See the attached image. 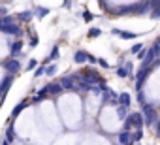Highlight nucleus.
I'll return each mask as SVG.
<instances>
[{"instance_id": "1", "label": "nucleus", "mask_w": 160, "mask_h": 145, "mask_svg": "<svg viewBox=\"0 0 160 145\" xmlns=\"http://www.w3.org/2000/svg\"><path fill=\"white\" fill-rule=\"evenodd\" d=\"M141 113H143V124H147V126L154 124V122H156V119H158L154 106H151V104H147V102H145V104H141Z\"/></svg>"}, {"instance_id": "2", "label": "nucleus", "mask_w": 160, "mask_h": 145, "mask_svg": "<svg viewBox=\"0 0 160 145\" xmlns=\"http://www.w3.org/2000/svg\"><path fill=\"white\" fill-rule=\"evenodd\" d=\"M77 79H79V76H64V78H60V85H62V89L64 91H68V92H73V91H77Z\"/></svg>"}, {"instance_id": "3", "label": "nucleus", "mask_w": 160, "mask_h": 145, "mask_svg": "<svg viewBox=\"0 0 160 145\" xmlns=\"http://www.w3.org/2000/svg\"><path fill=\"white\" fill-rule=\"evenodd\" d=\"M136 10H138V4H130V6H119V8H113L111 13L117 15V17H124V15H136Z\"/></svg>"}, {"instance_id": "4", "label": "nucleus", "mask_w": 160, "mask_h": 145, "mask_svg": "<svg viewBox=\"0 0 160 145\" xmlns=\"http://www.w3.org/2000/svg\"><path fill=\"white\" fill-rule=\"evenodd\" d=\"M4 68L10 72V74H17V72L21 70V64H19L17 58H8V60L4 62Z\"/></svg>"}, {"instance_id": "5", "label": "nucleus", "mask_w": 160, "mask_h": 145, "mask_svg": "<svg viewBox=\"0 0 160 145\" xmlns=\"http://www.w3.org/2000/svg\"><path fill=\"white\" fill-rule=\"evenodd\" d=\"M2 32H6L10 36H21V28H19V25H15V21L10 23V25H4L2 27Z\"/></svg>"}, {"instance_id": "6", "label": "nucleus", "mask_w": 160, "mask_h": 145, "mask_svg": "<svg viewBox=\"0 0 160 145\" xmlns=\"http://www.w3.org/2000/svg\"><path fill=\"white\" fill-rule=\"evenodd\" d=\"M45 89H47L49 94H60V92L64 91L62 85H60V81H51L49 85H45Z\"/></svg>"}, {"instance_id": "7", "label": "nucleus", "mask_w": 160, "mask_h": 145, "mask_svg": "<svg viewBox=\"0 0 160 145\" xmlns=\"http://www.w3.org/2000/svg\"><path fill=\"white\" fill-rule=\"evenodd\" d=\"M27 106H28V102H27V100H21V102L17 104V108H13V109H12V115H10V121H13L15 117H19V113H21V111H23V109H25Z\"/></svg>"}, {"instance_id": "8", "label": "nucleus", "mask_w": 160, "mask_h": 145, "mask_svg": "<svg viewBox=\"0 0 160 145\" xmlns=\"http://www.w3.org/2000/svg\"><path fill=\"white\" fill-rule=\"evenodd\" d=\"M149 12H151V4H149V0H145V2H139V4H138L136 15H147Z\"/></svg>"}, {"instance_id": "9", "label": "nucleus", "mask_w": 160, "mask_h": 145, "mask_svg": "<svg viewBox=\"0 0 160 145\" xmlns=\"http://www.w3.org/2000/svg\"><path fill=\"white\" fill-rule=\"evenodd\" d=\"M12 81H13V74H10V76H6L4 79H2V83H0V91H2L4 94L8 92V89L12 87Z\"/></svg>"}, {"instance_id": "10", "label": "nucleus", "mask_w": 160, "mask_h": 145, "mask_svg": "<svg viewBox=\"0 0 160 145\" xmlns=\"http://www.w3.org/2000/svg\"><path fill=\"white\" fill-rule=\"evenodd\" d=\"M87 51H83V49H79V51H75L73 53V62H77V64H81V62H85L87 60Z\"/></svg>"}, {"instance_id": "11", "label": "nucleus", "mask_w": 160, "mask_h": 145, "mask_svg": "<svg viewBox=\"0 0 160 145\" xmlns=\"http://www.w3.org/2000/svg\"><path fill=\"white\" fill-rule=\"evenodd\" d=\"M47 96H49V92H47V89L43 87V89H40V91H38V94L32 98V104H40V102H42L43 98H47Z\"/></svg>"}, {"instance_id": "12", "label": "nucleus", "mask_w": 160, "mask_h": 145, "mask_svg": "<svg viewBox=\"0 0 160 145\" xmlns=\"http://www.w3.org/2000/svg\"><path fill=\"white\" fill-rule=\"evenodd\" d=\"M115 109H117L119 119H121V121H124V119H126V115H128V108H126V106H122V104H117V106H115Z\"/></svg>"}, {"instance_id": "13", "label": "nucleus", "mask_w": 160, "mask_h": 145, "mask_svg": "<svg viewBox=\"0 0 160 145\" xmlns=\"http://www.w3.org/2000/svg\"><path fill=\"white\" fill-rule=\"evenodd\" d=\"M141 138H143V130L141 128H136V132L130 134V143H139Z\"/></svg>"}, {"instance_id": "14", "label": "nucleus", "mask_w": 160, "mask_h": 145, "mask_svg": "<svg viewBox=\"0 0 160 145\" xmlns=\"http://www.w3.org/2000/svg\"><path fill=\"white\" fill-rule=\"evenodd\" d=\"M115 36H121V38H124V40H134L136 38V34H132V32H122V30H119V28H113L111 30Z\"/></svg>"}, {"instance_id": "15", "label": "nucleus", "mask_w": 160, "mask_h": 145, "mask_svg": "<svg viewBox=\"0 0 160 145\" xmlns=\"http://www.w3.org/2000/svg\"><path fill=\"white\" fill-rule=\"evenodd\" d=\"M21 47H23V42H13L10 43V51H12V57H17L21 53Z\"/></svg>"}, {"instance_id": "16", "label": "nucleus", "mask_w": 160, "mask_h": 145, "mask_svg": "<svg viewBox=\"0 0 160 145\" xmlns=\"http://www.w3.org/2000/svg\"><path fill=\"white\" fill-rule=\"evenodd\" d=\"M119 104H122V106L130 108V104H132V98H130V94H128V92H121V94H119Z\"/></svg>"}, {"instance_id": "17", "label": "nucleus", "mask_w": 160, "mask_h": 145, "mask_svg": "<svg viewBox=\"0 0 160 145\" xmlns=\"http://www.w3.org/2000/svg\"><path fill=\"white\" fill-rule=\"evenodd\" d=\"M13 139H15V132H13V124L10 122V124H8V130H6V139H4V141H6V143H12Z\"/></svg>"}, {"instance_id": "18", "label": "nucleus", "mask_w": 160, "mask_h": 145, "mask_svg": "<svg viewBox=\"0 0 160 145\" xmlns=\"http://www.w3.org/2000/svg\"><path fill=\"white\" fill-rule=\"evenodd\" d=\"M117 139H119V143H130V130H122Z\"/></svg>"}, {"instance_id": "19", "label": "nucleus", "mask_w": 160, "mask_h": 145, "mask_svg": "<svg viewBox=\"0 0 160 145\" xmlns=\"http://www.w3.org/2000/svg\"><path fill=\"white\" fill-rule=\"evenodd\" d=\"M115 74H117V78H128V76H130L128 70H126V66H121V64H119V68H117Z\"/></svg>"}, {"instance_id": "20", "label": "nucleus", "mask_w": 160, "mask_h": 145, "mask_svg": "<svg viewBox=\"0 0 160 145\" xmlns=\"http://www.w3.org/2000/svg\"><path fill=\"white\" fill-rule=\"evenodd\" d=\"M49 13H51V10H49V8H42V6H40V8H36V15H38L40 19H43V17H45V15H49Z\"/></svg>"}, {"instance_id": "21", "label": "nucleus", "mask_w": 160, "mask_h": 145, "mask_svg": "<svg viewBox=\"0 0 160 145\" xmlns=\"http://www.w3.org/2000/svg\"><path fill=\"white\" fill-rule=\"evenodd\" d=\"M32 17H34V13H32V12H23V13H19V15H17V19H19V21H30Z\"/></svg>"}, {"instance_id": "22", "label": "nucleus", "mask_w": 160, "mask_h": 145, "mask_svg": "<svg viewBox=\"0 0 160 145\" xmlns=\"http://www.w3.org/2000/svg\"><path fill=\"white\" fill-rule=\"evenodd\" d=\"M43 74H45V64L36 66V68H34V78H42Z\"/></svg>"}, {"instance_id": "23", "label": "nucleus", "mask_w": 160, "mask_h": 145, "mask_svg": "<svg viewBox=\"0 0 160 145\" xmlns=\"http://www.w3.org/2000/svg\"><path fill=\"white\" fill-rule=\"evenodd\" d=\"M45 74L47 76H55L57 74V64H47L45 66Z\"/></svg>"}, {"instance_id": "24", "label": "nucleus", "mask_w": 160, "mask_h": 145, "mask_svg": "<svg viewBox=\"0 0 160 145\" xmlns=\"http://www.w3.org/2000/svg\"><path fill=\"white\" fill-rule=\"evenodd\" d=\"M100 34H102L100 28H91V30H89V38H98Z\"/></svg>"}, {"instance_id": "25", "label": "nucleus", "mask_w": 160, "mask_h": 145, "mask_svg": "<svg viewBox=\"0 0 160 145\" xmlns=\"http://www.w3.org/2000/svg\"><path fill=\"white\" fill-rule=\"evenodd\" d=\"M141 49H143V43H134V45L130 47V53H132V55H136V53H138V51H141Z\"/></svg>"}, {"instance_id": "26", "label": "nucleus", "mask_w": 160, "mask_h": 145, "mask_svg": "<svg viewBox=\"0 0 160 145\" xmlns=\"http://www.w3.org/2000/svg\"><path fill=\"white\" fill-rule=\"evenodd\" d=\"M149 15H151V19H160V8L151 10V12H149Z\"/></svg>"}, {"instance_id": "27", "label": "nucleus", "mask_w": 160, "mask_h": 145, "mask_svg": "<svg viewBox=\"0 0 160 145\" xmlns=\"http://www.w3.org/2000/svg\"><path fill=\"white\" fill-rule=\"evenodd\" d=\"M83 19H85V21H87V23H91V21H92V19H94V15H92V13H91V12H89V10H85V12H83Z\"/></svg>"}, {"instance_id": "28", "label": "nucleus", "mask_w": 160, "mask_h": 145, "mask_svg": "<svg viewBox=\"0 0 160 145\" xmlns=\"http://www.w3.org/2000/svg\"><path fill=\"white\" fill-rule=\"evenodd\" d=\"M49 57H51V60H55V58L58 57V45H55V47L51 49V55H49Z\"/></svg>"}, {"instance_id": "29", "label": "nucleus", "mask_w": 160, "mask_h": 145, "mask_svg": "<svg viewBox=\"0 0 160 145\" xmlns=\"http://www.w3.org/2000/svg\"><path fill=\"white\" fill-rule=\"evenodd\" d=\"M98 64H100L102 68H106V70L109 68V64H108V60H106V58H100V57H98Z\"/></svg>"}, {"instance_id": "30", "label": "nucleus", "mask_w": 160, "mask_h": 145, "mask_svg": "<svg viewBox=\"0 0 160 145\" xmlns=\"http://www.w3.org/2000/svg\"><path fill=\"white\" fill-rule=\"evenodd\" d=\"M149 4H151V10L160 8V0H149Z\"/></svg>"}, {"instance_id": "31", "label": "nucleus", "mask_w": 160, "mask_h": 145, "mask_svg": "<svg viewBox=\"0 0 160 145\" xmlns=\"http://www.w3.org/2000/svg\"><path fill=\"white\" fill-rule=\"evenodd\" d=\"M87 60H89L91 64H96V62H98V57H94V55H87Z\"/></svg>"}, {"instance_id": "32", "label": "nucleus", "mask_w": 160, "mask_h": 145, "mask_svg": "<svg viewBox=\"0 0 160 145\" xmlns=\"http://www.w3.org/2000/svg\"><path fill=\"white\" fill-rule=\"evenodd\" d=\"M36 66H38V62H36V60H28V66H27V70L30 72V70H34Z\"/></svg>"}, {"instance_id": "33", "label": "nucleus", "mask_w": 160, "mask_h": 145, "mask_svg": "<svg viewBox=\"0 0 160 145\" xmlns=\"http://www.w3.org/2000/svg\"><path fill=\"white\" fill-rule=\"evenodd\" d=\"M38 42H40V40H38V36H32V38H30V47H36V45H38Z\"/></svg>"}, {"instance_id": "34", "label": "nucleus", "mask_w": 160, "mask_h": 145, "mask_svg": "<svg viewBox=\"0 0 160 145\" xmlns=\"http://www.w3.org/2000/svg\"><path fill=\"white\" fill-rule=\"evenodd\" d=\"M145 53H147V49H141V51H138L136 55H138V58H139V60H143V58H145Z\"/></svg>"}, {"instance_id": "35", "label": "nucleus", "mask_w": 160, "mask_h": 145, "mask_svg": "<svg viewBox=\"0 0 160 145\" xmlns=\"http://www.w3.org/2000/svg\"><path fill=\"white\" fill-rule=\"evenodd\" d=\"M138 102H139V104H145V96H143L141 91H138Z\"/></svg>"}, {"instance_id": "36", "label": "nucleus", "mask_w": 160, "mask_h": 145, "mask_svg": "<svg viewBox=\"0 0 160 145\" xmlns=\"http://www.w3.org/2000/svg\"><path fill=\"white\" fill-rule=\"evenodd\" d=\"M154 126H156V136L160 138V117L156 119V122H154Z\"/></svg>"}, {"instance_id": "37", "label": "nucleus", "mask_w": 160, "mask_h": 145, "mask_svg": "<svg viewBox=\"0 0 160 145\" xmlns=\"http://www.w3.org/2000/svg\"><path fill=\"white\" fill-rule=\"evenodd\" d=\"M124 66H126V70H128V74L132 76V72H134V66H132V62H126Z\"/></svg>"}, {"instance_id": "38", "label": "nucleus", "mask_w": 160, "mask_h": 145, "mask_svg": "<svg viewBox=\"0 0 160 145\" xmlns=\"http://www.w3.org/2000/svg\"><path fill=\"white\" fill-rule=\"evenodd\" d=\"M4 98H6V94H2V96H0V108H2V102H4Z\"/></svg>"}, {"instance_id": "39", "label": "nucleus", "mask_w": 160, "mask_h": 145, "mask_svg": "<svg viewBox=\"0 0 160 145\" xmlns=\"http://www.w3.org/2000/svg\"><path fill=\"white\" fill-rule=\"evenodd\" d=\"M0 15H6V8H0Z\"/></svg>"}, {"instance_id": "40", "label": "nucleus", "mask_w": 160, "mask_h": 145, "mask_svg": "<svg viewBox=\"0 0 160 145\" xmlns=\"http://www.w3.org/2000/svg\"><path fill=\"white\" fill-rule=\"evenodd\" d=\"M2 27H4V21H2V17H0V32H2Z\"/></svg>"}, {"instance_id": "41", "label": "nucleus", "mask_w": 160, "mask_h": 145, "mask_svg": "<svg viewBox=\"0 0 160 145\" xmlns=\"http://www.w3.org/2000/svg\"><path fill=\"white\" fill-rule=\"evenodd\" d=\"M154 43H156V45H160V38H158V40H156V42H154Z\"/></svg>"}, {"instance_id": "42", "label": "nucleus", "mask_w": 160, "mask_h": 145, "mask_svg": "<svg viewBox=\"0 0 160 145\" xmlns=\"http://www.w3.org/2000/svg\"><path fill=\"white\" fill-rule=\"evenodd\" d=\"M0 94H4V92H2V91H0Z\"/></svg>"}]
</instances>
